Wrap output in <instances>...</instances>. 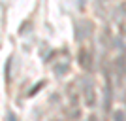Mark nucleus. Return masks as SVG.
<instances>
[{"label":"nucleus","mask_w":126,"mask_h":121,"mask_svg":"<svg viewBox=\"0 0 126 121\" xmlns=\"http://www.w3.org/2000/svg\"><path fill=\"white\" fill-rule=\"evenodd\" d=\"M81 95H83L85 104H87V106L92 108V106L96 104V91H94V85H92L90 79H85V87L81 89Z\"/></svg>","instance_id":"1"},{"label":"nucleus","mask_w":126,"mask_h":121,"mask_svg":"<svg viewBox=\"0 0 126 121\" xmlns=\"http://www.w3.org/2000/svg\"><path fill=\"white\" fill-rule=\"evenodd\" d=\"M89 121H98V117H96V116H90V117H89Z\"/></svg>","instance_id":"5"},{"label":"nucleus","mask_w":126,"mask_h":121,"mask_svg":"<svg viewBox=\"0 0 126 121\" xmlns=\"http://www.w3.org/2000/svg\"><path fill=\"white\" fill-rule=\"evenodd\" d=\"M113 121H126V114H124L122 110L113 112Z\"/></svg>","instance_id":"3"},{"label":"nucleus","mask_w":126,"mask_h":121,"mask_svg":"<svg viewBox=\"0 0 126 121\" xmlns=\"http://www.w3.org/2000/svg\"><path fill=\"white\" fill-rule=\"evenodd\" d=\"M77 61H79V66L83 70H92V51L89 48H81L77 53Z\"/></svg>","instance_id":"2"},{"label":"nucleus","mask_w":126,"mask_h":121,"mask_svg":"<svg viewBox=\"0 0 126 121\" xmlns=\"http://www.w3.org/2000/svg\"><path fill=\"white\" fill-rule=\"evenodd\" d=\"M124 102H126V93H124Z\"/></svg>","instance_id":"6"},{"label":"nucleus","mask_w":126,"mask_h":121,"mask_svg":"<svg viewBox=\"0 0 126 121\" xmlns=\"http://www.w3.org/2000/svg\"><path fill=\"white\" fill-rule=\"evenodd\" d=\"M8 119H10V121H17V117L13 116V114H8Z\"/></svg>","instance_id":"4"}]
</instances>
